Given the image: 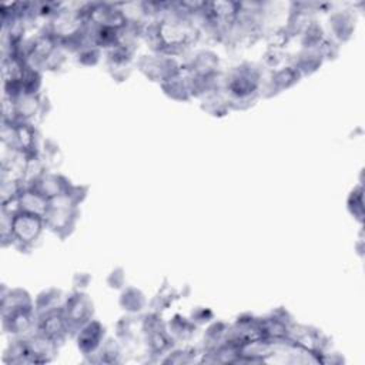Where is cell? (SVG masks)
<instances>
[{"mask_svg":"<svg viewBox=\"0 0 365 365\" xmlns=\"http://www.w3.org/2000/svg\"><path fill=\"white\" fill-rule=\"evenodd\" d=\"M34 299L26 289H7L1 292V325L3 331L14 338L27 336L36 331Z\"/></svg>","mask_w":365,"mask_h":365,"instance_id":"6da1fadb","label":"cell"},{"mask_svg":"<svg viewBox=\"0 0 365 365\" xmlns=\"http://www.w3.org/2000/svg\"><path fill=\"white\" fill-rule=\"evenodd\" d=\"M264 74L254 63H241L224 76V94L230 110H245L259 97Z\"/></svg>","mask_w":365,"mask_h":365,"instance_id":"7a4b0ae2","label":"cell"},{"mask_svg":"<svg viewBox=\"0 0 365 365\" xmlns=\"http://www.w3.org/2000/svg\"><path fill=\"white\" fill-rule=\"evenodd\" d=\"M87 194V187L70 184L68 188L48 201V210L44 215L46 228L58 235L61 240L68 237L80 217L78 205Z\"/></svg>","mask_w":365,"mask_h":365,"instance_id":"3957f363","label":"cell"},{"mask_svg":"<svg viewBox=\"0 0 365 365\" xmlns=\"http://www.w3.org/2000/svg\"><path fill=\"white\" fill-rule=\"evenodd\" d=\"M46 228L44 218L31 212L20 211L11 214V238L19 251H29L40 240Z\"/></svg>","mask_w":365,"mask_h":365,"instance_id":"277c9868","label":"cell"},{"mask_svg":"<svg viewBox=\"0 0 365 365\" xmlns=\"http://www.w3.org/2000/svg\"><path fill=\"white\" fill-rule=\"evenodd\" d=\"M63 312L70 329V335L76 336V334L93 319L94 315V304L91 298L83 292L74 289L70 295L64 298Z\"/></svg>","mask_w":365,"mask_h":365,"instance_id":"5b68a950","label":"cell"},{"mask_svg":"<svg viewBox=\"0 0 365 365\" xmlns=\"http://www.w3.org/2000/svg\"><path fill=\"white\" fill-rule=\"evenodd\" d=\"M137 67L147 78L163 84L168 78L174 77L181 70L182 64L178 63L175 57L153 53L141 56L137 60Z\"/></svg>","mask_w":365,"mask_h":365,"instance_id":"8992f818","label":"cell"},{"mask_svg":"<svg viewBox=\"0 0 365 365\" xmlns=\"http://www.w3.org/2000/svg\"><path fill=\"white\" fill-rule=\"evenodd\" d=\"M36 332L50 338L58 346L68 336H71L67 321H66V317H64V312H63V307L37 315Z\"/></svg>","mask_w":365,"mask_h":365,"instance_id":"52a82bcc","label":"cell"},{"mask_svg":"<svg viewBox=\"0 0 365 365\" xmlns=\"http://www.w3.org/2000/svg\"><path fill=\"white\" fill-rule=\"evenodd\" d=\"M104 339H106V328L97 319H91L90 322H87L76 334L77 346H78L80 352L86 356L93 355L101 346Z\"/></svg>","mask_w":365,"mask_h":365,"instance_id":"ba28073f","label":"cell"},{"mask_svg":"<svg viewBox=\"0 0 365 365\" xmlns=\"http://www.w3.org/2000/svg\"><path fill=\"white\" fill-rule=\"evenodd\" d=\"M71 182L61 174L58 173H51V171H44L41 175H38L30 185L38 192H41L46 198L51 200L60 194H63Z\"/></svg>","mask_w":365,"mask_h":365,"instance_id":"9c48e42d","label":"cell"},{"mask_svg":"<svg viewBox=\"0 0 365 365\" xmlns=\"http://www.w3.org/2000/svg\"><path fill=\"white\" fill-rule=\"evenodd\" d=\"M164 93L171 97L173 100L178 101H187L192 98V88H191V76L187 70V67L182 64L181 70L163 84H160Z\"/></svg>","mask_w":365,"mask_h":365,"instance_id":"30bf717a","label":"cell"},{"mask_svg":"<svg viewBox=\"0 0 365 365\" xmlns=\"http://www.w3.org/2000/svg\"><path fill=\"white\" fill-rule=\"evenodd\" d=\"M16 101V110H17V117L19 121H26L31 123L37 115H44L46 113V100L38 94H20L19 97L14 98Z\"/></svg>","mask_w":365,"mask_h":365,"instance_id":"8fae6325","label":"cell"},{"mask_svg":"<svg viewBox=\"0 0 365 365\" xmlns=\"http://www.w3.org/2000/svg\"><path fill=\"white\" fill-rule=\"evenodd\" d=\"M355 30V17L351 10H339L329 17V33L334 41L345 43L351 38Z\"/></svg>","mask_w":365,"mask_h":365,"instance_id":"7c38bea8","label":"cell"},{"mask_svg":"<svg viewBox=\"0 0 365 365\" xmlns=\"http://www.w3.org/2000/svg\"><path fill=\"white\" fill-rule=\"evenodd\" d=\"M48 198H46L33 187H24L17 197V208L20 211L31 212L44 218L48 210Z\"/></svg>","mask_w":365,"mask_h":365,"instance_id":"4fadbf2b","label":"cell"},{"mask_svg":"<svg viewBox=\"0 0 365 365\" xmlns=\"http://www.w3.org/2000/svg\"><path fill=\"white\" fill-rule=\"evenodd\" d=\"M324 63V57L319 51L318 47L315 48H302L297 56L295 58L291 60V66H294L299 73L301 76H309L312 73H315L321 64Z\"/></svg>","mask_w":365,"mask_h":365,"instance_id":"5bb4252c","label":"cell"},{"mask_svg":"<svg viewBox=\"0 0 365 365\" xmlns=\"http://www.w3.org/2000/svg\"><path fill=\"white\" fill-rule=\"evenodd\" d=\"M121 354L123 344L118 339L107 338L104 339L101 346L93 355H90V361L97 364H114L121 361Z\"/></svg>","mask_w":365,"mask_h":365,"instance_id":"9a60e30c","label":"cell"},{"mask_svg":"<svg viewBox=\"0 0 365 365\" xmlns=\"http://www.w3.org/2000/svg\"><path fill=\"white\" fill-rule=\"evenodd\" d=\"M197 324L191 318H184L182 315H174L170 322H167V329L174 341H188L195 335Z\"/></svg>","mask_w":365,"mask_h":365,"instance_id":"2e32d148","label":"cell"},{"mask_svg":"<svg viewBox=\"0 0 365 365\" xmlns=\"http://www.w3.org/2000/svg\"><path fill=\"white\" fill-rule=\"evenodd\" d=\"M64 302L63 292L57 288H48L40 292L36 299H34V308H36V315L61 308Z\"/></svg>","mask_w":365,"mask_h":365,"instance_id":"e0dca14e","label":"cell"},{"mask_svg":"<svg viewBox=\"0 0 365 365\" xmlns=\"http://www.w3.org/2000/svg\"><path fill=\"white\" fill-rule=\"evenodd\" d=\"M230 327V324L222 321L212 322L204 332V351H212L227 342Z\"/></svg>","mask_w":365,"mask_h":365,"instance_id":"ac0fdd59","label":"cell"},{"mask_svg":"<svg viewBox=\"0 0 365 365\" xmlns=\"http://www.w3.org/2000/svg\"><path fill=\"white\" fill-rule=\"evenodd\" d=\"M201 108L207 113H210L211 115H224L230 111L228 107V101L227 97L224 94V88L222 90H217V91H211L208 94H205L204 97H201Z\"/></svg>","mask_w":365,"mask_h":365,"instance_id":"d6986e66","label":"cell"},{"mask_svg":"<svg viewBox=\"0 0 365 365\" xmlns=\"http://www.w3.org/2000/svg\"><path fill=\"white\" fill-rule=\"evenodd\" d=\"M120 305L130 314H138L145 308L147 298L138 288L127 287L120 295Z\"/></svg>","mask_w":365,"mask_h":365,"instance_id":"ffe728a7","label":"cell"},{"mask_svg":"<svg viewBox=\"0 0 365 365\" xmlns=\"http://www.w3.org/2000/svg\"><path fill=\"white\" fill-rule=\"evenodd\" d=\"M325 38L324 36V30L322 27L319 26L318 21L312 20L305 29L304 31L301 33V44H302V48H315L318 47L322 40Z\"/></svg>","mask_w":365,"mask_h":365,"instance_id":"44dd1931","label":"cell"},{"mask_svg":"<svg viewBox=\"0 0 365 365\" xmlns=\"http://www.w3.org/2000/svg\"><path fill=\"white\" fill-rule=\"evenodd\" d=\"M180 298V294L170 285H163L161 289L157 292V295L153 298L151 301V307L153 311L161 312L163 309H165L170 304H173L174 299Z\"/></svg>","mask_w":365,"mask_h":365,"instance_id":"7402d4cb","label":"cell"},{"mask_svg":"<svg viewBox=\"0 0 365 365\" xmlns=\"http://www.w3.org/2000/svg\"><path fill=\"white\" fill-rule=\"evenodd\" d=\"M195 354L198 351L195 348H181L173 349L167 354V358L161 359V362H173V364H188L195 361Z\"/></svg>","mask_w":365,"mask_h":365,"instance_id":"603a6c76","label":"cell"},{"mask_svg":"<svg viewBox=\"0 0 365 365\" xmlns=\"http://www.w3.org/2000/svg\"><path fill=\"white\" fill-rule=\"evenodd\" d=\"M348 208L351 211V214L362 222V217H364V207H362V187L358 185L349 195L348 198Z\"/></svg>","mask_w":365,"mask_h":365,"instance_id":"cb8c5ba5","label":"cell"},{"mask_svg":"<svg viewBox=\"0 0 365 365\" xmlns=\"http://www.w3.org/2000/svg\"><path fill=\"white\" fill-rule=\"evenodd\" d=\"M77 61L83 66H96L100 61L101 57V48L91 46V47H86L81 51H78L77 54Z\"/></svg>","mask_w":365,"mask_h":365,"instance_id":"d4e9b609","label":"cell"},{"mask_svg":"<svg viewBox=\"0 0 365 365\" xmlns=\"http://www.w3.org/2000/svg\"><path fill=\"white\" fill-rule=\"evenodd\" d=\"M194 324L197 325H201L204 322H208L211 318H212V312L208 309V308H202V307H198L195 308L192 312H191V317H190Z\"/></svg>","mask_w":365,"mask_h":365,"instance_id":"484cf974","label":"cell"},{"mask_svg":"<svg viewBox=\"0 0 365 365\" xmlns=\"http://www.w3.org/2000/svg\"><path fill=\"white\" fill-rule=\"evenodd\" d=\"M107 281H108V284H110L111 288H120V287H123V284H124L123 269H121V268L114 269V271L110 274V277H108Z\"/></svg>","mask_w":365,"mask_h":365,"instance_id":"4316f807","label":"cell"}]
</instances>
